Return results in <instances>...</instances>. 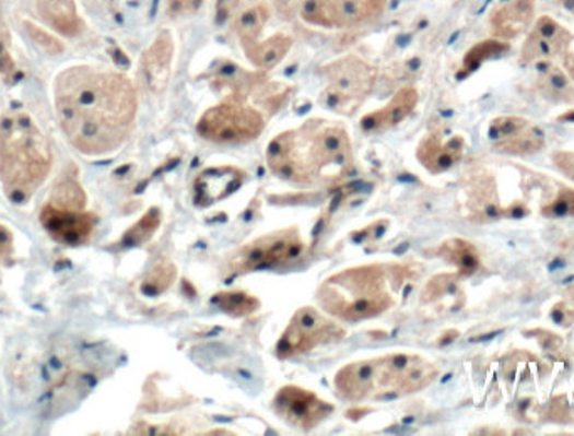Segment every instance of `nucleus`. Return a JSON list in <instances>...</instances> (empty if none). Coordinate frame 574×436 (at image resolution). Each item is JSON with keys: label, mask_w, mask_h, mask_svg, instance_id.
Returning a JSON list of instances; mask_svg holds the SVG:
<instances>
[{"label": "nucleus", "mask_w": 574, "mask_h": 436, "mask_svg": "<svg viewBox=\"0 0 574 436\" xmlns=\"http://www.w3.org/2000/svg\"><path fill=\"white\" fill-rule=\"evenodd\" d=\"M531 125V121L526 118H520V116H501V118H495L489 128V137L491 140L501 141L506 140V138L514 137V134L523 131L524 128H528Z\"/></svg>", "instance_id": "c85d7f7f"}, {"label": "nucleus", "mask_w": 574, "mask_h": 436, "mask_svg": "<svg viewBox=\"0 0 574 436\" xmlns=\"http://www.w3.org/2000/svg\"><path fill=\"white\" fill-rule=\"evenodd\" d=\"M235 2H237V4L238 2H247V4H250V0H235Z\"/></svg>", "instance_id": "ea45409f"}, {"label": "nucleus", "mask_w": 574, "mask_h": 436, "mask_svg": "<svg viewBox=\"0 0 574 436\" xmlns=\"http://www.w3.org/2000/svg\"><path fill=\"white\" fill-rule=\"evenodd\" d=\"M553 319L557 325L564 326V328H566V326H570L571 322H573L574 306L567 307L564 306V304H558V306L553 309Z\"/></svg>", "instance_id": "c9c22d12"}, {"label": "nucleus", "mask_w": 574, "mask_h": 436, "mask_svg": "<svg viewBox=\"0 0 574 436\" xmlns=\"http://www.w3.org/2000/svg\"><path fill=\"white\" fill-rule=\"evenodd\" d=\"M466 141L462 137H452L442 141L441 133H429L420 141L417 158L432 174H442L459 163L464 155Z\"/></svg>", "instance_id": "f3484780"}, {"label": "nucleus", "mask_w": 574, "mask_h": 436, "mask_svg": "<svg viewBox=\"0 0 574 436\" xmlns=\"http://www.w3.org/2000/svg\"><path fill=\"white\" fill-rule=\"evenodd\" d=\"M202 5L203 0H168V14L172 17H191Z\"/></svg>", "instance_id": "473e14b6"}, {"label": "nucleus", "mask_w": 574, "mask_h": 436, "mask_svg": "<svg viewBox=\"0 0 574 436\" xmlns=\"http://www.w3.org/2000/svg\"><path fill=\"white\" fill-rule=\"evenodd\" d=\"M49 203L59 209H78L83 210L86 205V193L81 188L80 181L77 180V175H66L51 193Z\"/></svg>", "instance_id": "393cba45"}, {"label": "nucleus", "mask_w": 574, "mask_h": 436, "mask_svg": "<svg viewBox=\"0 0 574 436\" xmlns=\"http://www.w3.org/2000/svg\"><path fill=\"white\" fill-rule=\"evenodd\" d=\"M37 12L47 26L66 37L83 33L84 24L74 0H36Z\"/></svg>", "instance_id": "6ab92c4d"}, {"label": "nucleus", "mask_w": 574, "mask_h": 436, "mask_svg": "<svg viewBox=\"0 0 574 436\" xmlns=\"http://www.w3.org/2000/svg\"><path fill=\"white\" fill-rule=\"evenodd\" d=\"M265 113L249 105L243 96L231 94L200 116L197 133L215 144H246L265 131Z\"/></svg>", "instance_id": "0eeeda50"}, {"label": "nucleus", "mask_w": 574, "mask_h": 436, "mask_svg": "<svg viewBox=\"0 0 574 436\" xmlns=\"http://www.w3.org/2000/svg\"><path fill=\"white\" fill-rule=\"evenodd\" d=\"M52 94L62 131L84 155L116 152L133 130L137 90L124 72L69 66L56 76Z\"/></svg>", "instance_id": "f257e3e1"}, {"label": "nucleus", "mask_w": 574, "mask_h": 436, "mask_svg": "<svg viewBox=\"0 0 574 436\" xmlns=\"http://www.w3.org/2000/svg\"><path fill=\"white\" fill-rule=\"evenodd\" d=\"M213 303L218 304L219 309L231 314L234 318H243L256 313L260 307V301L256 296L243 293V291H232V293H219L213 297Z\"/></svg>", "instance_id": "a878e982"}, {"label": "nucleus", "mask_w": 574, "mask_h": 436, "mask_svg": "<svg viewBox=\"0 0 574 436\" xmlns=\"http://www.w3.org/2000/svg\"><path fill=\"white\" fill-rule=\"evenodd\" d=\"M318 74L325 80L321 99L326 108L343 116L362 108L378 80V69L354 55L323 66Z\"/></svg>", "instance_id": "423d86ee"}, {"label": "nucleus", "mask_w": 574, "mask_h": 436, "mask_svg": "<svg viewBox=\"0 0 574 436\" xmlns=\"http://www.w3.org/2000/svg\"><path fill=\"white\" fill-rule=\"evenodd\" d=\"M52 152L27 113L0 119V181L14 202H27L51 172Z\"/></svg>", "instance_id": "20e7f679"}, {"label": "nucleus", "mask_w": 574, "mask_h": 436, "mask_svg": "<svg viewBox=\"0 0 574 436\" xmlns=\"http://www.w3.org/2000/svg\"><path fill=\"white\" fill-rule=\"evenodd\" d=\"M553 162L567 178L574 181V152H567V150L554 152Z\"/></svg>", "instance_id": "72a5a7b5"}, {"label": "nucleus", "mask_w": 574, "mask_h": 436, "mask_svg": "<svg viewBox=\"0 0 574 436\" xmlns=\"http://www.w3.org/2000/svg\"><path fill=\"white\" fill-rule=\"evenodd\" d=\"M546 140L542 131L536 125H529L514 137L506 138V140L495 141L494 150L504 155L526 156L535 155L544 149Z\"/></svg>", "instance_id": "5701e85b"}, {"label": "nucleus", "mask_w": 574, "mask_h": 436, "mask_svg": "<svg viewBox=\"0 0 574 436\" xmlns=\"http://www.w3.org/2000/svg\"><path fill=\"white\" fill-rule=\"evenodd\" d=\"M437 376L438 366L420 354L388 353L344 366L337 373L335 388L350 403L390 400L425 390Z\"/></svg>", "instance_id": "7ed1b4c3"}, {"label": "nucleus", "mask_w": 574, "mask_h": 436, "mask_svg": "<svg viewBox=\"0 0 574 436\" xmlns=\"http://www.w3.org/2000/svg\"><path fill=\"white\" fill-rule=\"evenodd\" d=\"M244 181L246 174L237 166H212L200 172L194 181V200L199 207L213 205L231 197Z\"/></svg>", "instance_id": "ddd939ff"}, {"label": "nucleus", "mask_w": 574, "mask_h": 436, "mask_svg": "<svg viewBox=\"0 0 574 436\" xmlns=\"http://www.w3.org/2000/svg\"><path fill=\"white\" fill-rule=\"evenodd\" d=\"M564 66H566L567 72L574 78V55H566L564 59Z\"/></svg>", "instance_id": "e433bc0d"}, {"label": "nucleus", "mask_w": 574, "mask_h": 436, "mask_svg": "<svg viewBox=\"0 0 574 436\" xmlns=\"http://www.w3.org/2000/svg\"><path fill=\"white\" fill-rule=\"evenodd\" d=\"M343 338L344 329L337 321L326 318L315 307H301L282 332L276 354L279 360H290L316 347L338 343Z\"/></svg>", "instance_id": "9d476101"}, {"label": "nucleus", "mask_w": 574, "mask_h": 436, "mask_svg": "<svg viewBox=\"0 0 574 436\" xmlns=\"http://www.w3.org/2000/svg\"><path fill=\"white\" fill-rule=\"evenodd\" d=\"M271 15L272 8L265 0L250 2L238 12L234 21V31L241 46L247 47L259 40Z\"/></svg>", "instance_id": "412c9836"}, {"label": "nucleus", "mask_w": 574, "mask_h": 436, "mask_svg": "<svg viewBox=\"0 0 574 436\" xmlns=\"http://www.w3.org/2000/svg\"><path fill=\"white\" fill-rule=\"evenodd\" d=\"M438 254L448 263L459 269V275L469 278V275L476 274L477 269L481 268L479 252L469 240H464V238H450V240L444 241Z\"/></svg>", "instance_id": "4be33fe9"}, {"label": "nucleus", "mask_w": 574, "mask_h": 436, "mask_svg": "<svg viewBox=\"0 0 574 436\" xmlns=\"http://www.w3.org/2000/svg\"><path fill=\"white\" fill-rule=\"evenodd\" d=\"M388 0H301L300 15L309 26L353 30L378 21Z\"/></svg>", "instance_id": "1a4fd4ad"}, {"label": "nucleus", "mask_w": 574, "mask_h": 436, "mask_svg": "<svg viewBox=\"0 0 574 436\" xmlns=\"http://www.w3.org/2000/svg\"><path fill=\"white\" fill-rule=\"evenodd\" d=\"M27 31H30L31 37L39 44L43 49H46L49 55H58L62 51V44L56 39L52 34L47 33V31L40 30V27L34 26L31 22L26 24Z\"/></svg>", "instance_id": "2f4dec72"}, {"label": "nucleus", "mask_w": 574, "mask_h": 436, "mask_svg": "<svg viewBox=\"0 0 574 436\" xmlns=\"http://www.w3.org/2000/svg\"><path fill=\"white\" fill-rule=\"evenodd\" d=\"M561 121H574V109H570V111L564 113V115L560 116Z\"/></svg>", "instance_id": "4c0bfd02"}, {"label": "nucleus", "mask_w": 574, "mask_h": 436, "mask_svg": "<svg viewBox=\"0 0 574 436\" xmlns=\"http://www.w3.org/2000/svg\"><path fill=\"white\" fill-rule=\"evenodd\" d=\"M390 284V271L385 266H358L326 279L316 291V299L332 318L362 322L394 306Z\"/></svg>", "instance_id": "39448f33"}, {"label": "nucleus", "mask_w": 574, "mask_h": 436, "mask_svg": "<svg viewBox=\"0 0 574 436\" xmlns=\"http://www.w3.org/2000/svg\"><path fill=\"white\" fill-rule=\"evenodd\" d=\"M175 278H177V271H175L174 266L163 263L147 279L145 284H143V291L149 296H159L160 293H163V291H166L174 284Z\"/></svg>", "instance_id": "c756f323"}, {"label": "nucleus", "mask_w": 574, "mask_h": 436, "mask_svg": "<svg viewBox=\"0 0 574 436\" xmlns=\"http://www.w3.org/2000/svg\"><path fill=\"white\" fill-rule=\"evenodd\" d=\"M304 250L306 246L300 228H282L241 247L229 260L227 269L232 275H241L262 269L284 268L300 260Z\"/></svg>", "instance_id": "6e6552de"}, {"label": "nucleus", "mask_w": 574, "mask_h": 436, "mask_svg": "<svg viewBox=\"0 0 574 436\" xmlns=\"http://www.w3.org/2000/svg\"><path fill=\"white\" fill-rule=\"evenodd\" d=\"M293 36L288 33H276L268 39H259L244 47L247 59L260 71L274 69L288 56L293 47Z\"/></svg>", "instance_id": "aec40b11"}, {"label": "nucleus", "mask_w": 574, "mask_h": 436, "mask_svg": "<svg viewBox=\"0 0 574 436\" xmlns=\"http://www.w3.org/2000/svg\"><path fill=\"white\" fill-rule=\"evenodd\" d=\"M175 39L171 31H162L141 56V74L153 93H163L168 86L174 68Z\"/></svg>", "instance_id": "4468645a"}, {"label": "nucleus", "mask_w": 574, "mask_h": 436, "mask_svg": "<svg viewBox=\"0 0 574 436\" xmlns=\"http://www.w3.org/2000/svg\"><path fill=\"white\" fill-rule=\"evenodd\" d=\"M566 27L560 26L554 19L541 17L535 31L523 47L524 62H541L563 55L571 40Z\"/></svg>", "instance_id": "2eb2a0df"}, {"label": "nucleus", "mask_w": 574, "mask_h": 436, "mask_svg": "<svg viewBox=\"0 0 574 436\" xmlns=\"http://www.w3.org/2000/svg\"><path fill=\"white\" fill-rule=\"evenodd\" d=\"M506 51H509V44L501 39L484 40V43L476 44L464 58V71H476L489 59L499 58Z\"/></svg>", "instance_id": "cd10ccee"}, {"label": "nucleus", "mask_w": 574, "mask_h": 436, "mask_svg": "<svg viewBox=\"0 0 574 436\" xmlns=\"http://www.w3.org/2000/svg\"><path fill=\"white\" fill-rule=\"evenodd\" d=\"M160 224H162V213L156 207H152L130 231L125 232L121 244L125 247H137L145 244L159 231Z\"/></svg>", "instance_id": "bb28decb"}, {"label": "nucleus", "mask_w": 574, "mask_h": 436, "mask_svg": "<svg viewBox=\"0 0 574 436\" xmlns=\"http://www.w3.org/2000/svg\"><path fill=\"white\" fill-rule=\"evenodd\" d=\"M40 222L56 240L68 246H80L93 234L96 216L84 212V209H59L46 203L40 212Z\"/></svg>", "instance_id": "f8f14e48"}, {"label": "nucleus", "mask_w": 574, "mask_h": 436, "mask_svg": "<svg viewBox=\"0 0 574 436\" xmlns=\"http://www.w3.org/2000/svg\"><path fill=\"white\" fill-rule=\"evenodd\" d=\"M272 408L282 422L303 432L318 428L335 411V406L318 394L294 385L284 386L278 391Z\"/></svg>", "instance_id": "9b49d317"}, {"label": "nucleus", "mask_w": 574, "mask_h": 436, "mask_svg": "<svg viewBox=\"0 0 574 436\" xmlns=\"http://www.w3.org/2000/svg\"><path fill=\"white\" fill-rule=\"evenodd\" d=\"M12 252H14V235L4 224H0V262L11 259Z\"/></svg>", "instance_id": "f704fd0d"}, {"label": "nucleus", "mask_w": 574, "mask_h": 436, "mask_svg": "<svg viewBox=\"0 0 574 436\" xmlns=\"http://www.w3.org/2000/svg\"><path fill=\"white\" fill-rule=\"evenodd\" d=\"M539 90L548 96L549 99L560 103L574 102V87L566 74L551 62L539 64Z\"/></svg>", "instance_id": "b1692460"}, {"label": "nucleus", "mask_w": 574, "mask_h": 436, "mask_svg": "<svg viewBox=\"0 0 574 436\" xmlns=\"http://www.w3.org/2000/svg\"><path fill=\"white\" fill-rule=\"evenodd\" d=\"M567 294H570V299L573 301V306H574V284L571 285V288L570 291H567Z\"/></svg>", "instance_id": "58836bf2"}, {"label": "nucleus", "mask_w": 574, "mask_h": 436, "mask_svg": "<svg viewBox=\"0 0 574 436\" xmlns=\"http://www.w3.org/2000/svg\"><path fill=\"white\" fill-rule=\"evenodd\" d=\"M266 162L276 177L301 187L331 184L353 169V146L347 128L309 118L269 143Z\"/></svg>", "instance_id": "f03ea898"}, {"label": "nucleus", "mask_w": 574, "mask_h": 436, "mask_svg": "<svg viewBox=\"0 0 574 436\" xmlns=\"http://www.w3.org/2000/svg\"><path fill=\"white\" fill-rule=\"evenodd\" d=\"M542 215L551 219L574 215V188H561L557 199L542 209Z\"/></svg>", "instance_id": "7c9ffc66"}, {"label": "nucleus", "mask_w": 574, "mask_h": 436, "mask_svg": "<svg viewBox=\"0 0 574 436\" xmlns=\"http://www.w3.org/2000/svg\"><path fill=\"white\" fill-rule=\"evenodd\" d=\"M535 0H509L491 19L492 31L499 39H514L535 21Z\"/></svg>", "instance_id": "a211bd4d"}, {"label": "nucleus", "mask_w": 574, "mask_h": 436, "mask_svg": "<svg viewBox=\"0 0 574 436\" xmlns=\"http://www.w3.org/2000/svg\"><path fill=\"white\" fill-rule=\"evenodd\" d=\"M417 105H419V91L412 86L401 87L383 108L363 116L360 123L362 130L370 134L385 133L409 118L415 111Z\"/></svg>", "instance_id": "dca6fc26"}]
</instances>
